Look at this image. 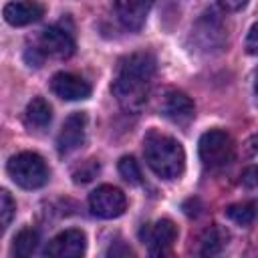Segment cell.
<instances>
[{
	"label": "cell",
	"instance_id": "ba28073f",
	"mask_svg": "<svg viewBox=\"0 0 258 258\" xmlns=\"http://www.w3.org/2000/svg\"><path fill=\"white\" fill-rule=\"evenodd\" d=\"M159 111L163 117H167L169 121L177 123V125H185L194 119V113H196V107H194V101L177 91V89H169L165 91V95L161 97V103H159Z\"/></svg>",
	"mask_w": 258,
	"mask_h": 258
},
{
	"label": "cell",
	"instance_id": "7a4b0ae2",
	"mask_svg": "<svg viewBox=\"0 0 258 258\" xmlns=\"http://www.w3.org/2000/svg\"><path fill=\"white\" fill-rule=\"evenodd\" d=\"M143 155L147 165L163 179H175L181 175L185 165V153L177 139L159 133L149 131L143 139Z\"/></svg>",
	"mask_w": 258,
	"mask_h": 258
},
{
	"label": "cell",
	"instance_id": "9a60e30c",
	"mask_svg": "<svg viewBox=\"0 0 258 258\" xmlns=\"http://www.w3.org/2000/svg\"><path fill=\"white\" fill-rule=\"evenodd\" d=\"M50 119H52V109L42 97H34L26 105L24 121H26V125L30 129H44L50 123Z\"/></svg>",
	"mask_w": 258,
	"mask_h": 258
},
{
	"label": "cell",
	"instance_id": "277c9868",
	"mask_svg": "<svg viewBox=\"0 0 258 258\" xmlns=\"http://www.w3.org/2000/svg\"><path fill=\"white\" fill-rule=\"evenodd\" d=\"M6 169L12 181L24 189H36L48 181V167L44 159L32 151H22L12 155L8 159Z\"/></svg>",
	"mask_w": 258,
	"mask_h": 258
},
{
	"label": "cell",
	"instance_id": "d4e9b609",
	"mask_svg": "<svg viewBox=\"0 0 258 258\" xmlns=\"http://www.w3.org/2000/svg\"><path fill=\"white\" fill-rule=\"evenodd\" d=\"M226 10H242L248 0H220Z\"/></svg>",
	"mask_w": 258,
	"mask_h": 258
},
{
	"label": "cell",
	"instance_id": "4fadbf2b",
	"mask_svg": "<svg viewBox=\"0 0 258 258\" xmlns=\"http://www.w3.org/2000/svg\"><path fill=\"white\" fill-rule=\"evenodd\" d=\"M44 16V6L36 0H14L4 6V20L12 26H26Z\"/></svg>",
	"mask_w": 258,
	"mask_h": 258
},
{
	"label": "cell",
	"instance_id": "3957f363",
	"mask_svg": "<svg viewBox=\"0 0 258 258\" xmlns=\"http://www.w3.org/2000/svg\"><path fill=\"white\" fill-rule=\"evenodd\" d=\"M75 52V38L71 30L62 28L60 24H52L44 28L32 46L26 48V60L30 67H40L48 56L52 58H69Z\"/></svg>",
	"mask_w": 258,
	"mask_h": 258
},
{
	"label": "cell",
	"instance_id": "7c38bea8",
	"mask_svg": "<svg viewBox=\"0 0 258 258\" xmlns=\"http://www.w3.org/2000/svg\"><path fill=\"white\" fill-rule=\"evenodd\" d=\"M50 89L64 101H81L91 95V85L75 73H56L50 79Z\"/></svg>",
	"mask_w": 258,
	"mask_h": 258
},
{
	"label": "cell",
	"instance_id": "7402d4cb",
	"mask_svg": "<svg viewBox=\"0 0 258 258\" xmlns=\"http://www.w3.org/2000/svg\"><path fill=\"white\" fill-rule=\"evenodd\" d=\"M242 183L248 189H254L256 187V167H246L242 171Z\"/></svg>",
	"mask_w": 258,
	"mask_h": 258
},
{
	"label": "cell",
	"instance_id": "2e32d148",
	"mask_svg": "<svg viewBox=\"0 0 258 258\" xmlns=\"http://www.w3.org/2000/svg\"><path fill=\"white\" fill-rule=\"evenodd\" d=\"M228 242V234L220 226H210L200 236V254L202 256H216L222 252V248Z\"/></svg>",
	"mask_w": 258,
	"mask_h": 258
},
{
	"label": "cell",
	"instance_id": "d6986e66",
	"mask_svg": "<svg viewBox=\"0 0 258 258\" xmlns=\"http://www.w3.org/2000/svg\"><path fill=\"white\" fill-rule=\"evenodd\" d=\"M99 169H101V165H99L97 159H85V161H81V163L73 169V181H75V183H87V181H91L93 177H97Z\"/></svg>",
	"mask_w": 258,
	"mask_h": 258
},
{
	"label": "cell",
	"instance_id": "6da1fadb",
	"mask_svg": "<svg viewBox=\"0 0 258 258\" xmlns=\"http://www.w3.org/2000/svg\"><path fill=\"white\" fill-rule=\"evenodd\" d=\"M153 75L155 58L151 52H133L119 60L111 91L123 111L139 113L145 107Z\"/></svg>",
	"mask_w": 258,
	"mask_h": 258
},
{
	"label": "cell",
	"instance_id": "5b68a950",
	"mask_svg": "<svg viewBox=\"0 0 258 258\" xmlns=\"http://www.w3.org/2000/svg\"><path fill=\"white\" fill-rule=\"evenodd\" d=\"M200 159L206 167L218 169L234 159V141L222 129H210L200 137Z\"/></svg>",
	"mask_w": 258,
	"mask_h": 258
},
{
	"label": "cell",
	"instance_id": "5bb4252c",
	"mask_svg": "<svg viewBox=\"0 0 258 258\" xmlns=\"http://www.w3.org/2000/svg\"><path fill=\"white\" fill-rule=\"evenodd\" d=\"M153 0H115V10L121 24L129 30H139L149 14Z\"/></svg>",
	"mask_w": 258,
	"mask_h": 258
},
{
	"label": "cell",
	"instance_id": "52a82bcc",
	"mask_svg": "<svg viewBox=\"0 0 258 258\" xmlns=\"http://www.w3.org/2000/svg\"><path fill=\"white\" fill-rule=\"evenodd\" d=\"M85 135H87V115L85 113H73L64 119L58 137H56V147L60 155L73 153L75 149H79L85 143Z\"/></svg>",
	"mask_w": 258,
	"mask_h": 258
},
{
	"label": "cell",
	"instance_id": "603a6c76",
	"mask_svg": "<svg viewBox=\"0 0 258 258\" xmlns=\"http://www.w3.org/2000/svg\"><path fill=\"white\" fill-rule=\"evenodd\" d=\"M246 50H248L250 54H256V50H258V44H256V24H252V28H250V32H248Z\"/></svg>",
	"mask_w": 258,
	"mask_h": 258
},
{
	"label": "cell",
	"instance_id": "e0dca14e",
	"mask_svg": "<svg viewBox=\"0 0 258 258\" xmlns=\"http://www.w3.org/2000/svg\"><path fill=\"white\" fill-rule=\"evenodd\" d=\"M38 246V232L34 228H24L16 234L14 244H12V256L16 258H26L30 256Z\"/></svg>",
	"mask_w": 258,
	"mask_h": 258
},
{
	"label": "cell",
	"instance_id": "cb8c5ba5",
	"mask_svg": "<svg viewBox=\"0 0 258 258\" xmlns=\"http://www.w3.org/2000/svg\"><path fill=\"white\" fill-rule=\"evenodd\" d=\"M107 254H109V256H133V250H131L129 246L117 244V246H111Z\"/></svg>",
	"mask_w": 258,
	"mask_h": 258
},
{
	"label": "cell",
	"instance_id": "9c48e42d",
	"mask_svg": "<svg viewBox=\"0 0 258 258\" xmlns=\"http://www.w3.org/2000/svg\"><path fill=\"white\" fill-rule=\"evenodd\" d=\"M143 232H145V242L149 246V254L151 256H165V254H169L173 242L177 240V228L167 218L157 220L155 224L147 226Z\"/></svg>",
	"mask_w": 258,
	"mask_h": 258
},
{
	"label": "cell",
	"instance_id": "ffe728a7",
	"mask_svg": "<svg viewBox=\"0 0 258 258\" xmlns=\"http://www.w3.org/2000/svg\"><path fill=\"white\" fill-rule=\"evenodd\" d=\"M119 173H121V177H123L127 183H131V185H139V183H141V169H139V163H137L133 157H129V155L121 157V161H119Z\"/></svg>",
	"mask_w": 258,
	"mask_h": 258
},
{
	"label": "cell",
	"instance_id": "8992f818",
	"mask_svg": "<svg viewBox=\"0 0 258 258\" xmlns=\"http://www.w3.org/2000/svg\"><path fill=\"white\" fill-rule=\"evenodd\" d=\"M127 208L125 194L119 187L113 185H99L89 196V210L93 216L101 220H113L119 218Z\"/></svg>",
	"mask_w": 258,
	"mask_h": 258
},
{
	"label": "cell",
	"instance_id": "30bf717a",
	"mask_svg": "<svg viewBox=\"0 0 258 258\" xmlns=\"http://www.w3.org/2000/svg\"><path fill=\"white\" fill-rule=\"evenodd\" d=\"M85 250H87L85 234L81 230L73 228V230H64V232L56 234L48 242L44 254L52 256V258H79L85 254Z\"/></svg>",
	"mask_w": 258,
	"mask_h": 258
},
{
	"label": "cell",
	"instance_id": "ac0fdd59",
	"mask_svg": "<svg viewBox=\"0 0 258 258\" xmlns=\"http://www.w3.org/2000/svg\"><path fill=\"white\" fill-rule=\"evenodd\" d=\"M226 216H228L234 224H238V226H242V228H248V226L254 224L256 206H254L252 202H246V204H232V206L226 208Z\"/></svg>",
	"mask_w": 258,
	"mask_h": 258
},
{
	"label": "cell",
	"instance_id": "8fae6325",
	"mask_svg": "<svg viewBox=\"0 0 258 258\" xmlns=\"http://www.w3.org/2000/svg\"><path fill=\"white\" fill-rule=\"evenodd\" d=\"M194 36H196L198 44H200L204 50L222 48L224 42H226V28H224L220 16H218L214 10H210V12H206V14L198 20V24H196V28H194Z\"/></svg>",
	"mask_w": 258,
	"mask_h": 258
},
{
	"label": "cell",
	"instance_id": "44dd1931",
	"mask_svg": "<svg viewBox=\"0 0 258 258\" xmlns=\"http://www.w3.org/2000/svg\"><path fill=\"white\" fill-rule=\"evenodd\" d=\"M14 200L6 189H0V236L4 234V230L8 228V224L14 218Z\"/></svg>",
	"mask_w": 258,
	"mask_h": 258
}]
</instances>
